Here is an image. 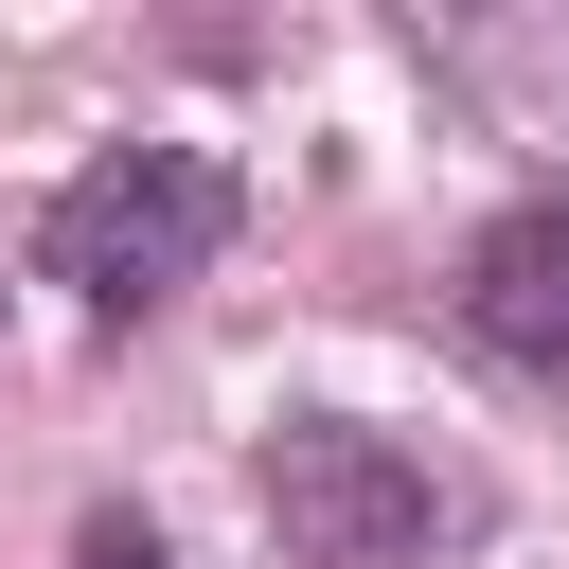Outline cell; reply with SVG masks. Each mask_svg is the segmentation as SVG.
Returning <instances> with one entry per match:
<instances>
[{
    "instance_id": "6da1fadb",
    "label": "cell",
    "mask_w": 569,
    "mask_h": 569,
    "mask_svg": "<svg viewBox=\"0 0 569 569\" xmlns=\"http://www.w3.org/2000/svg\"><path fill=\"white\" fill-rule=\"evenodd\" d=\"M213 249H231V160H196V142L89 160V178L53 196V231H36V267H53L89 320H160L178 284H213Z\"/></svg>"
},
{
    "instance_id": "7a4b0ae2",
    "label": "cell",
    "mask_w": 569,
    "mask_h": 569,
    "mask_svg": "<svg viewBox=\"0 0 569 569\" xmlns=\"http://www.w3.org/2000/svg\"><path fill=\"white\" fill-rule=\"evenodd\" d=\"M249 498H267V533H284L302 569H427L445 516H462V498H445L391 427H356V409H284L267 462H249Z\"/></svg>"
},
{
    "instance_id": "3957f363",
    "label": "cell",
    "mask_w": 569,
    "mask_h": 569,
    "mask_svg": "<svg viewBox=\"0 0 569 569\" xmlns=\"http://www.w3.org/2000/svg\"><path fill=\"white\" fill-rule=\"evenodd\" d=\"M462 320H480V356L569 373V196H516V213L462 249Z\"/></svg>"
},
{
    "instance_id": "277c9868",
    "label": "cell",
    "mask_w": 569,
    "mask_h": 569,
    "mask_svg": "<svg viewBox=\"0 0 569 569\" xmlns=\"http://www.w3.org/2000/svg\"><path fill=\"white\" fill-rule=\"evenodd\" d=\"M71 569H178V551H160L142 516H89V533H71Z\"/></svg>"
}]
</instances>
